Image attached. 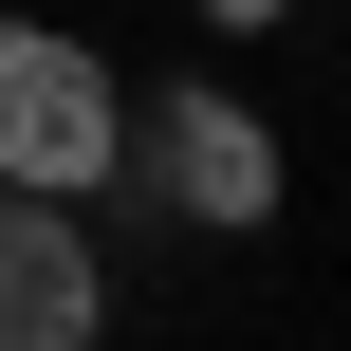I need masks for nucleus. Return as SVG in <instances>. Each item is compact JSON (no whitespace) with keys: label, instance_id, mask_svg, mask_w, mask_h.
Here are the masks:
<instances>
[{"label":"nucleus","instance_id":"nucleus-1","mask_svg":"<svg viewBox=\"0 0 351 351\" xmlns=\"http://www.w3.org/2000/svg\"><path fill=\"white\" fill-rule=\"evenodd\" d=\"M111 167H130V93H111V56L56 37V19H0V185L93 204Z\"/></svg>","mask_w":351,"mask_h":351},{"label":"nucleus","instance_id":"nucleus-2","mask_svg":"<svg viewBox=\"0 0 351 351\" xmlns=\"http://www.w3.org/2000/svg\"><path fill=\"white\" fill-rule=\"evenodd\" d=\"M130 167H148V204H167V222H204V241L278 222V130H259V111H241L222 74L148 93V111H130Z\"/></svg>","mask_w":351,"mask_h":351},{"label":"nucleus","instance_id":"nucleus-3","mask_svg":"<svg viewBox=\"0 0 351 351\" xmlns=\"http://www.w3.org/2000/svg\"><path fill=\"white\" fill-rule=\"evenodd\" d=\"M111 278H93V222L56 185H0V351H93Z\"/></svg>","mask_w":351,"mask_h":351}]
</instances>
